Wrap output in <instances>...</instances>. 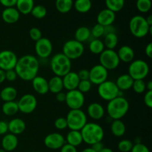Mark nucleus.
<instances>
[{
	"label": "nucleus",
	"instance_id": "obj_50",
	"mask_svg": "<svg viewBox=\"0 0 152 152\" xmlns=\"http://www.w3.org/2000/svg\"><path fill=\"white\" fill-rule=\"evenodd\" d=\"M8 132V124L6 121L0 120V135H4Z\"/></svg>",
	"mask_w": 152,
	"mask_h": 152
},
{
	"label": "nucleus",
	"instance_id": "obj_41",
	"mask_svg": "<svg viewBox=\"0 0 152 152\" xmlns=\"http://www.w3.org/2000/svg\"><path fill=\"white\" fill-rule=\"evenodd\" d=\"M134 143L129 140H122L118 143V149L121 152H131Z\"/></svg>",
	"mask_w": 152,
	"mask_h": 152
},
{
	"label": "nucleus",
	"instance_id": "obj_29",
	"mask_svg": "<svg viewBox=\"0 0 152 152\" xmlns=\"http://www.w3.org/2000/svg\"><path fill=\"white\" fill-rule=\"evenodd\" d=\"M48 88L49 91L51 93L56 94L59 92L62 91L63 87V83H62V78L57 76L51 77L48 80Z\"/></svg>",
	"mask_w": 152,
	"mask_h": 152
},
{
	"label": "nucleus",
	"instance_id": "obj_22",
	"mask_svg": "<svg viewBox=\"0 0 152 152\" xmlns=\"http://www.w3.org/2000/svg\"><path fill=\"white\" fill-rule=\"evenodd\" d=\"M20 13L15 7H5L1 12V19L7 24H14L19 21Z\"/></svg>",
	"mask_w": 152,
	"mask_h": 152
},
{
	"label": "nucleus",
	"instance_id": "obj_17",
	"mask_svg": "<svg viewBox=\"0 0 152 152\" xmlns=\"http://www.w3.org/2000/svg\"><path fill=\"white\" fill-rule=\"evenodd\" d=\"M116 19V13L108 8L102 9L99 12L96 16V22L102 26H108L113 25Z\"/></svg>",
	"mask_w": 152,
	"mask_h": 152
},
{
	"label": "nucleus",
	"instance_id": "obj_57",
	"mask_svg": "<svg viewBox=\"0 0 152 152\" xmlns=\"http://www.w3.org/2000/svg\"><path fill=\"white\" fill-rule=\"evenodd\" d=\"M5 81V71L0 69V84Z\"/></svg>",
	"mask_w": 152,
	"mask_h": 152
},
{
	"label": "nucleus",
	"instance_id": "obj_56",
	"mask_svg": "<svg viewBox=\"0 0 152 152\" xmlns=\"http://www.w3.org/2000/svg\"><path fill=\"white\" fill-rule=\"evenodd\" d=\"M145 53L149 59L152 58V43L149 42L145 48Z\"/></svg>",
	"mask_w": 152,
	"mask_h": 152
},
{
	"label": "nucleus",
	"instance_id": "obj_21",
	"mask_svg": "<svg viewBox=\"0 0 152 152\" xmlns=\"http://www.w3.org/2000/svg\"><path fill=\"white\" fill-rule=\"evenodd\" d=\"M1 148L6 151H13L17 148L19 140L16 135L13 134H6L1 139Z\"/></svg>",
	"mask_w": 152,
	"mask_h": 152
},
{
	"label": "nucleus",
	"instance_id": "obj_36",
	"mask_svg": "<svg viewBox=\"0 0 152 152\" xmlns=\"http://www.w3.org/2000/svg\"><path fill=\"white\" fill-rule=\"evenodd\" d=\"M88 48L91 53L96 55H99L105 49L103 41L99 39H92L89 43Z\"/></svg>",
	"mask_w": 152,
	"mask_h": 152
},
{
	"label": "nucleus",
	"instance_id": "obj_34",
	"mask_svg": "<svg viewBox=\"0 0 152 152\" xmlns=\"http://www.w3.org/2000/svg\"><path fill=\"white\" fill-rule=\"evenodd\" d=\"M75 10L80 13H86L90 11L92 7L91 0H75L74 2Z\"/></svg>",
	"mask_w": 152,
	"mask_h": 152
},
{
	"label": "nucleus",
	"instance_id": "obj_28",
	"mask_svg": "<svg viewBox=\"0 0 152 152\" xmlns=\"http://www.w3.org/2000/svg\"><path fill=\"white\" fill-rule=\"evenodd\" d=\"M34 7V0H17L16 8L20 14L27 15L31 13L33 7Z\"/></svg>",
	"mask_w": 152,
	"mask_h": 152
},
{
	"label": "nucleus",
	"instance_id": "obj_54",
	"mask_svg": "<svg viewBox=\"0 0 152 152\" xmlns=\"http://www.w3.org/2000/svg\"><path fill=\"white\" fill-rule=\"evenodd\" d=\"M66 99V93L63 91H60L56 94V99L59 102H65Z\"/></svg>",
	"mask_w": 152,
	"mask_h": 152
},
{
	"label": "nucleus",
	"instance_id": "obj_16",
	"mask_svg": "<svg viewBox=\"0 0 152 152\" xmlns=\"http://www.w3.org/2000/svg\"><path fill=\"white\" fill-rule=\"evenodd\" d=\"M44 144L49 149H60L65 144V140L62 134L53 132L45 136L44 139Z\"/></svg>",
	"mask_w": 152,
	"mask_h": 152
},
{
	"label": "nucleus",
	"instance_id": "obj_35",
	"mask_svg": "<svg viewBox=\"0 0 152 152\" xmlns=\"http://www.w3.org/2000/svg\"><path fill=\"white\" fill-rule=\"evenodd\" d=\"M56 8L59 13H67L72 9L74 6L73 0H56L55 1Z\"/></svg>",
	"mask_w": 152,
	"mask_h": 152
},
{
	"label": "nucleus",
	"instance_id": "obj_33",
	"mask_svg": "<svg viewBox=\"0 0 152 152\" xmlns=\"http://www.w3.org/2000/svg\"><path fill=\"white\" fill-rule=\"evenodd\" d=\"M119 38L117 33H110L104 36V45L106 49L114 50L118 45Z\"/></svg>",
	"mask_w": 152,
	"mask_h": 152
},
{
	"label": "nucleus",
	"instance_id": "obj_9",
	"mask_svg": "<svg viewBox=\"0 0 152 152\" xmlns=\"http://www.w3.org/2000/svg\"><path fill=\"white\" fill-rule=\"evenodd\" d=\"M97 92L101 99L109 102L118 96L120 90L115 82L106 80L98 86Z\"/></svg>",
	"mask_w": 152,
	"mask_h": 152
},
{
	"label": "nucleus",
	"instance_id": "obj_10",
	"mask_svg": "<svg viewBox=\"0 0 152 152\" xmlns=\"http://www.w3.org/2000/svg\"><path fill=\"white\" fill-rule=\"evenodd\" d=\"M120 61L117 51L110 49H105L99 54V65L106 68L108 71H112L118 68Z\"/></svg>",
	"mask_w": 152,
	"mask_h": 152
},
{
	"label": "nucleus",
	"instance_id": "obj_53",
	"mask_svg": "<svg viewBox=\"0 0 152 152\" xmlns=\"http://www.w3.org/2000/svg\"><path fill=\"white\" fill-rule=\"evenodd\" d=\"M104 147L105 146H104L103 143H102V142H96V143L93 144L91 148L94 151H95L96 152H99L103 149Z\"/></svg>",
	"mask_w": 152,
	"mask_h": 152
},
{
	"label": "nucleus",
	"instance_id": "obj_2",
	"mask_svg": "<svg viewBox=\"0 0 152 152\" xmlns=\"http://www.w3.org/2000/svg\"><path fill=\"white\" fill-rule=\"evenodd\" d=\"M80 132L83 142L90 145L102 142L105 136L103 128L96 123H87Z\"/></svg>",
	"mask_w": 152,
	"mask_h": 152
},
{
	"label": "nucleus",
	"instance_id": "obj_42",
	"mask_svg": "<svg viewBox=\"0 0 152 152\" xmlns=\"http://www.w3.org/2000/svg\"><path fill=\"white\" fill-rule=\"evenodd\" d=\"M91 31V36L94 39H99L104 36V26L96 23L94 25Z\"/></svg>",
	"mask_w": 152,
	"mask_h": 152
},
{
	"label": "nucleus",
	"instance_id": "obj_37",
	"mask_svg": "<svg viewBox=\"0 0 152 152\" xmlns=\"http://www.w3.org/2000/svg\"><path fill=\"white\" fill-rule=\"evenodd\" d=\"M106 8L117 13L124 7L125 0H105Z\"/></svg>",
	"mask_w": 152,
	"mask_h": 152
},
{
	"label": "nucleus",
	"instance_id": "obj_48",
	"mask_svg": "<svg viewBox=\"0 0 152 152\" xmlns=\"http://www.w3.org/2000/svg\"><path fill=\"white\" fill-rule=\"evenodd\" d=\"M17 74L14 69L5 71V80H7L8 82H13L17 79Z\"/></svg>",
	"mask_w": 152,
	"mask_h": 152
},
{
	"label": "nucleus",
	"instance_id": "obj_39",
	"mask_svg": "<svg viewBox=\"0 0 152 152\" xmlns=\"http://www.w3.org/2000/svg\"><path fill=\"white\" fill-rule=\"evenodd\" d=\"M152 0H137L136 6L140 13H148L151 8Z\"/></svg>",
	"mask_w": 152,
	"mask_h": 152
},
{
	"label": "nucleus",
	"instance_id": "obj_13",
	"mask_svg": "<svg viewBox=\"0 0 152 152\" xmlns=\"http://www.w3.org/2000/svg\"><path fill=\"white\" fill-rule=\"evenodd\" d=\"M108 71L101 65H95L89 70V80L92 85L99 86L108 80Z\"/></svg>",
	"mask_w": 152,
	"mask_h": 152
},
{
	"label": "nucleus",
	"instance_id": "obj_46",
	"mask_svg": "<svg viewBox=\"0 0 152 152\" xmlns=\"http://www.w3.org/2000/svg\"><path fill=\"white\" fill-rule=\"evenodd\" d=\"M131 152H150V151L147 145L140 142V143L134 144Z\"/></svg>",
	"mask_w": 152,
	"mask_h": 152
},
{
	"label": "nucleus",
	"instance_id": "obj_7",
	"mask_svg": "<svg viewBox=\"0 0 152 152\" xmlns=\"http://www.w3.org/2000/svg\"><path fill=\"white\" fill-rule=\"evenodd\" d=\"M150 68L143 59H134L129 66V75L134 80H144L148 75Z\"/></svg>",
	"mask_w": 152,
	"mask_h": 152
},
{
	"label": "nucleus",
	"instance_id": "obj_11",
	"mask_svg": "<svg viewBox=\"0 0 152 152\" xmlns=\"http://www.w3.org/2000/svg\"><path fill=\"white\" fill-rule=\"evenodd\" d=\"M85 101L86 98L84 94L77 89L68 91L66 93V99L65 102L71 110L81 109L84 105Z\"/></svg>",
	"mask_w": 152,
	"mask_h": 152
},
{
	"label": "nucleus",
	"instance_id": "obj_63",
	"mask_svg": "<svg viewBox=\"0 0 152 152\" xmlns=\"http://www.w3.org/2000/svg\"><path fill=\"white\" fill-rule=\"evenodd\" d=\"M31 152H39V151H31Z\"/></svg>",
	"mask_w": 152,
	"mask_h": 152
},
{
	"label": "nucleus",
	"instance_id": "obj_62",
	"mask_svg": "<svg viewBox=\"0 0 152 152\" xmlns=\"http://www.w3.org/2000/svg\"><path fill=\"white\" fill-rule=\"evenodd\" d=\"M0 152H7L6 151H4L3 148H0Z\"/></svg>",
	"mask_w": 152,
	"mask_h": 152
},
{
	"label": "nucleus",
	"instance_id": "obj_43",
	"mask_svg": "<svg viewBox=\"0 0 152 152\" xmlns=\"http://www.w3.org/2000/svg\"><path fill=\"white\" fill-rule=\"evenodd\" d=\"M92 88V83L89 80H80L79 83L77 90L80 91L83 94L88 93L91 91Z\"/></svg>",
	"mask_w": 152,
	"mask_h": 152
},
{
	"label": "nucleus",
	"instance_id": "obj_1",
	"mask_svg": "<svg viewBox=\"0 0 152 152\" xmlns=\"http://www.w3.org/2000/svg\"><path fill=\"white\" fill-rule=\"evenodd\" d=\"M17 77L24 81H31L38 75L39 62L34 55L27 54L18 58L14 68Z\"/></svg>",
	"mask_w": 152,
	"mask_h": 152
},
{
	"label": "nucleus",
	"instance_id": "obj_49",
	"mask_svg": "<svg viewBox=\"0 0 152 152\" xmlns=\"http://www.w3.org/2000/svg\"><path fill=\"white\" fill-rule=\"evenodd\" d=\"M79 78L80 80H89V70L82 69L77 73Z\"/></svg>",
	"mask_w": 152,
	"mask_h": 152
},
{
	"label": "nucleus",
	"instance_id": "obj_18",
	"mask_svg": "<svg viewBox=\"0 0 152 152\" xmlns=\"http://www.w3.org/2000/svg\"><path fill=\"white\" fill-rule=\"evenodd\" d=\"M62 78V83H63L64 88L67 91H71L77 89L80 80L77 75V72L74 71H70L67 74H65Z\"/></svg>",
	"mask_w": 152,
	"mask_h": 152
},
{
	"label": "nucleus",
	"instance_id": "obj_30",
	"mask_svg": "<svg viewBox=\"0 0 152 152\" xmlns=\"http://www.w3.org/2000/svg\"><path fill=\"white\" fill-rule=\"evenodd\" d=\"M111 131L114 136L121 137L126 133V125L121 120H114L111 124Z\"/></svg>",
	"mask_w": 152,
	"mask_h": 152
},
{
	"label": "nucleus",
	"instance_id": "obj_27",
	"mask_svg": "<svg viewBox=\"0 0 152 152\" xmlns=\"http://www.w3.org/2000/svg\"><path fill=\"white\" fill-rule=\"evenodd\" d=\"M17 97V91L13 86H6L0 92V98L3 102L15 101Z\"/></svg>",
	"mask_w": 152,
	"mask_h": 152
},
{
	"label": "nucleus",
	"instance_id": "obj_26",
	"mask_svg": "<svg viewBox=\"0 0 152 152\" xmlns=\"http://www.w3.org/2000/svg\"><path fill=\"white\" fill-rule=\"evenodd\" d=\"M65 140V143L69 144V145L76 147V148L83 142L80 131L70 130L69 132L67 134Z\"/></svg>",
	"mask_w": 152,
	"mask_h": 152
},
{
	"label": "nucleus",
	"instance_id": "obj_24",
	"mask_svg": "<svg viewBox=\"0 0 152 152\" xmlns=\"http://www.w3.org/2000/svg\"><path fill=\"white\" fill-rule=\"evenodd\" d=\"M8 124V132L14 135H19L23 133L26 129V123L20 118H13Z\"/></svg>",
	"mask_w": 152,
	"mask_h": 152
},
{
	"label": "nucleus",
	"instance_id": "obj_52",
	"mask_svg": "<svg viewBox=\"0 0 152 152\" xmlns=\"http://www.w3.org/2000/svg\"><path fill=\"white\" fill-rule=\"evenodd\" d=\"M60 152H78L77 148L69 144L65 143L62 148H60Z\"/></svg>",
	"mask_w": 152,
	"mask_h": 152
},
{
	"label": "nucleus",
	"instance_id": "obj_25",
	"mask_svg": "<svg viewBox=\"0 0 152 152\" xmlns=\"http://www.w3.org/2000/svg\"><path fill=\"white\" fill-rule=\"evenodd\" d=\"M115 83L119 90L124 91H128L132 88L134 83V80L128 74H124L119 76Z\"/></svg>",
	"mask_w": 152,
	"mask_h": 152
},
{
	"label": "nucleus",
	"instance_id": "obj_40",
	"mask_svg": "<svg viewBox=\"0 0 152 152\" xmlns=\"http://www.w3.org/2000/svg\"><path fill=\"white\" fill-rule=\"evenodd\" d=\"M132 88L133 89L135 93L140 94L144 93L146 90V83H145L144 80H134Z\"/></svg>",
	"mask_w": 152,
	"mask_h": 152
},
{
	"label": "nucleus",
	"instance_id": "obj_4",
	"mask_svg": "<svg viewBox=\"0 0 152 152\" xmlns=\"http://www.w3.org/2000/svg\"><path fill=\"white\" fill-rule=\"evenodd\" d=\"M50 69L55 76L62 77L71 71V60L62 53H57L52 56L50 62Z\"/></svg>",
	"mask_w": 152,
	"mask_h": 152
},
{
	"label": "nucleus",
	"instance_id": "obj_12",
	"mask_svg": "<svg viewBox=\"0 0 152 152\" xmlns=\"http://www.w3.org/2000/svg\"><path fill=\"white\" fill-rule=\"evenodd\" d=\"M19 111L22 114H29L34 112L37 106V97L31 94H25L17 102Z\"/></svg>",
	"mask_w": 152,
	"mask_h": 152
},
{
	"label": "nucleus",
	"instance_id": "obj_59",
	"mask_svg": "<svg viewBox=\"0 0 152 152\" xmlns=\"http://www.w3.org/2000/svg\"><path fill=\"white\" fill-rule=\"evenodd\" d=\"M146 89H147V91H152V81L151 80H149V81L146 83Z\"/></svg>",
	"mask_w": 152,
	"mask_h": 152
},
{
	"label": "nucleus",
	"instance_id": "obj_51",
	"mask_svg": "<svg viewBox=\"0 0 152 152\" xmlns=\"http://www.w3.org/2000/svg\"><path fill=\"white\" fill-rule=\"evenodd\" d=\"M17 0H0V4L5 7H15Z\"/></svg>",
	"mask_w": 152,
	"mask_h": 152
},
{
	"label": "nucleus",
	"instance_id": "obj_55",
	"mask_svg": "<svg viewBox=\"0 0 152 152\" xmlns=\"http://www.w3.org/2000/svg\"><path fill=\"white\" fill-rule=\"evenodd\" d=\"M110 33H117L116 28L113 25L104 27V36Z\"/></svg>",
	"mask_w": 152,
	"mask_h": 152
},
{
	"label": "nucleus",
	"instance_id": "obj_15",
	"mask_svg": "<svg viewBox=\"0 0 152 152\" xmlns=\"http://www.w3.org/2000/svg\"><path fill=\"white\" fill-rule=\"evenodd\" d=\"M53 51V44L49 39L42 37L36 42L35 52L40 59H47Z\"/></svg>",
	"mask_w": 152,
	"mask_h": 152
},
{
	"label": "nucleus",
	"instance_id": "obj_38",
	"mask_svg": "<svg viewBox=\"0 0 152 152\" xmlns=\"http://www.w3.org/2000/svg\"><path fill=\"white\" fill-rule=\"evenodd\" d=\"M31 13L36 19H42L45 17L47 15V9L42 4H37V5H34Z\"/></svg>",
	"mask_w": 152,
	"mask_h": 152
},
{
	"label": "nucleus",
	"instance_id": "obj_60",
	"mask_svg": "<svg viewBox=\"0 0 152 152\" xmlns=\"http://www.w3.org/2000/svg\"><path fill=\"white\" fill-rule=\"evenodd\" d=\"M99 152H114V151H113V150L111 149L110 148H106V147H104L103 149Z\"/></svg>",
	"mask_w": 152,
	"mask_h": 152
},
{
	"label": "nucleus",
	"instance_id": "obj_14",
	"mask_svg": "<svg viewBox=\"0 0 152 152\" xmlns=\"http://www.w3.org/2000/svg\"><path fill=\"white\" fill-rule=\"evenodd\" d=\"M18 57L16 53L10 50L0 51V69L6 71L14 69Z\"/></svg>",
	"mask_w": 152,
	"mask_h": 152
},
{
	"label": "nucleus",
	"instance_id": "obj_44",
	"mask_svg": "<svg viewBox=\"0 0 152 152\" xmlns=\"http://www.w3.org/2000/svg\"><path fill=\"white\" fill-rule=\"evenodd\" d=\"M29 36L31 37V39L33 41H38L39 39L42 37V31H40L39 28H36V27H34V28H31L29 31Z\"/></svg>",
	"mask_w": 152,
	"mask_h": 152
},
{
	"label": "nucleus",
	"instance_id": "obj_47",
	"mask_svg": "<svg viewBox=\"0 0 152 152\" xmlns=\"http://www.w3.org/2000/svg\"><path fill=\"white\" fill-rule=\"evenodd\" d=\"M143 101L145 105L148 108H152V91H147L143 97Z\"/></svg>",
	"mask_w": 152,
	"mask_h": 152
},
{
	"label": "nucleus",
	"instance_id": "obj_23",
	"mask_svg": "<svg viewBox=\"0 0 152 152\" xmlns=\"http://www.w3.org/2000/svg\"><path fill=\"white\" fill-rule=\"evenodd\" d=\"M117 53L120 62H125V63H130L134 59V50L131 46H121Z\"/></svg>",
	"mask_w": 152,
	"mask_h": 152
},
{
	"label": "nucleus",
	"instance_id": "obj_6",
	"mask_svg": "<svg viewBox=\"0 0 152 152\" xmlns=\"http://www.w3.org/2000/svg\"><path fill=\"white\" fill-rule=\"evenodd\" d=\"M68 128L70 130L81 131L88 123L87 114L82 109L71 110L66 116Z\"/></svg>",
	"mask_w": 152,
	"mask_h": 152
},
{
	"label": "nucleus",
	"instance_id": "obj_5",
	"mask_svg": "<svg viewBox=\"0 0 152 152\" xmlns=\"http://www.w3.org/2000/svg\"><path fill=\"white\" fill-rule=\"evenodd\" d=\"M149 25L146 22L145 18L140 15L134 16L129 22V29L131 34L136 38H143L149 34Z\"/></svg>",
	"mask_w": 152,
	"mask_h": 152
},
{
	"label": "nucleus",
	"instance_id": "obj_32",
	"mask_svg": "<svg viewBox=\"0 0 152 152\" xmlns=\"http://www.w3.org/2000/svg\"><path fill=\"white\" fill-rule=\"evenodd\" d=\"M2 113L6 116H13L19 112V107L17 102L16 101H10V102H4L1 106Z\"/></svg>",
	"mask_w": 152,
	"mask_h": 152
},
{
	"label": "nucleus",
	"instance_id": "obj_3",
	"mask_svg": "<svg viewBox=\"0 0 152 152\" xmlns=\"http://www.w3.org/2000/svg\"><path fill=\"white\" fill-rule=\"evenodd\" d=\"M129 110V102L124 96H117L107 104L106 111L111 120H121Z\"/></svg>",
	"mask_w": 152,
	"mask_h": 152
},
{
	"label": "nucleus",
	"instance_id": "obj_31",
	"mask_svg": "<svg viewBox=\"0 0 152 152\" xmlns=\"http://www.w3.org/2000/svg\"><path fill=\"white\" fill-rule=\"evenodd\" d=\"M91 36V31L88 27L81 26L77 28L74 34V39L80 42L83 43L85 42L88 41L90 39Z\"/></svg>",
	"mask_w": 152,
	"mask_h": 152
},
{
	"label": "nucleus",
	"instance_id": "obj_8",
	"mask_svg": "<svg viewBox=\"0 0 152 152\" xmlns=\"http://www.w3.org/2000/svg\"><path fill=\"white\" fill-rule=\"evenodd\" d=\"M85 52L83 43L75 39H70L65 42L62 47V53L71 60L81 57Z\"/></svg>",
	"mask_w": 152,
	"mask_h": 152
},
{
	"label": "nucleus",
	"instance_id": "obj_61",
	"mask_svg": "<svg viewBox=\"0 0 152 152\" xmlns=\"http://www.w3.org/2000/svg\"><path fill=\"white\" fill-rule=\"evenodd\" d=\"M81 152H96L95 151H94L91 148H86L85 149H83Z\"/></svg>",
	"mask_w": 152,
	"mask_h": 152
},
{
	"label": "nucleus",
	"instance_id": "obj_58",
	"mask_svg": "<svg viewBox=\"0 0 152 152\" xmlns=\"http://www.w3.org/2000/svg\"><path fill=\"white\" fill-rule=\"evenodd\" d=\"M146 22L149 26H152V15H148L146 18H145Z\"/></svg>",
	"mask_w": 152,
	"mask_h": 152
},
{
	"label": "nucleus",
	"instance_id": "obj_19",
	"mask_svg": "<svg viewBox=\"0 0 152 152\" xmlns=\"http://www.w3.org/2000/svg\"><path fill=\"white\" fill-rule=\"evenodd\" d=\"M87 114L92 120H99L105 116V108L99 102H92L88 106Z\"/></svg>",
	"mask_w": 152,
	"mask_h": 152
},
{
	"label": "nucleus",
	"instance_id": "obj_45",
	"mask_svg": "<svg viewBox=\"0 0 152 152\" xmlns=\"http://www.w3.org/2000/svg\"><path fill=\"white\" fill-rule=\"evenodd\" d=\"M54 127L58 130H64L68 128V123L65 117H59L54 122Z\"/></svg>",
	"mask_w": 152,
	"mask_h": 152
},
{
	"label": "nucleus",
	"instance_id": "obj_20",
	"mask_svg": "<svg viewBox=\"0 0 152 152\" xmlns=\"http://www.w3.org/2000/svg\"><path fill=\"white\" fill-rule=\"evenodd\" d=\"M34 91L40 95H45L49 92L48 81L45 77L37 75L31 80Z\"/></svg>",
	"mask_w": 152,
	"mask_h": 152
}]
</instances>
